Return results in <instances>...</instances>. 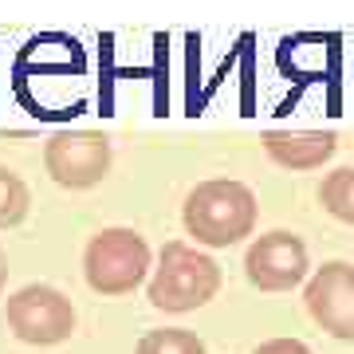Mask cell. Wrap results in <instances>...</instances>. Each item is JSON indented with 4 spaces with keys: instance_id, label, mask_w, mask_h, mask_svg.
Wrapping results in <instances>:
<instances>
[{
    "instance_id": "cell-1",
    "label": "cell",
    "mask_w": 354,
    "mask_h": 354,
    "mask_svg": "<svg viewBox=\"0 0 354 354\" xmlns=\"http://www.w3.org/2000/svg\"><path fill=\"white\" fill-rule=\"evenodd\" d=\"M44 83L32 102H24L36 118H75L87 106V51L79 48L75 36L64 32H44L32 36L20 48L12 64V91L24 99Z\"/></svg>"
},
{
    "instance_id": "cell-2",
    "label": "cell",
    "mask_w": 354,
    "mask_h": 354,
    "mask_svg": "<svg viewBox=\"0 0 354 354\" xmlns=\"http://www.w3.org/2000/svg\"><path fill=\"white\" fill-rule=\"evenodd\" d=\"M260 205L256 193L244 181L232 177H213L193 185L185 205H181V221L197 248H228V244H241L244 236H252Z\"/></svg>"
},
{
    "instance_id": "cell-3",
    "label": "cell",
    "mask_w": 354,
    "mask_h": 354,
    "mask_svg": "<svg viewBox=\"0 0 354 354\" xmlns=\"http://www.w3.org/2000/svg\"><path fill=\"white\" fill-rule=\"evenodd\" d=\"M221 291V264L213 256L185 241H165L158 252V268H153L146 295H150L153 311L165 315H185L197 307L213 304V295Z\"/></svg>"
},
{
    "instance_id": "cell-4",
    "label": "cell",
    "mask_w": 354,
    "mask_h": 354,
    "mask_svg": "<svg viewBox=\"0 0 354 354\" xmlns=\"http://www.w3.org/2000/svg\"><path fill=\"white\" fill-rule=\"evenodd\" d=\"M153 272V252L146 236L134 228H99L83 248V276H87L91 291H99L106 299L114 295H130L146 283Z\"/></svg>"
},
{
    "instance_id": "cell-5",
    "label": "cell",
    "mask_w": 354,
    "mask_h": 354,
    "mask_svg": "<svg viewBox=\"0 0 354 354\" xmlns=\"http://www.w3.org/2000/svg\"><path fill=\"white\" fill-rule=\"evenodd\" d=\"M4 323L28 346H59L75 335V307L51 283H28L4 299Z\"/></svg>"
},
{
    "instance_id": "cell-6",
    "label": "cell",
    "mask_w": 354,
    "mask_h": 354,
    "mask_svg": "<svg viewBox=\"0 0 354 354\" xmlns=\"http://www.w3.org/2000/svg\"><path fill=\"white\" fill-rule=\"evenodd\" d=\"M111 138L95 130H67L44 146V169L64 189H95L111 174Z\"/></svg>"
},
{
    "instance_id": "cell-7",
    "label": "cell",
    "mask_w": 354,
    "mask_h": 354,
    "mask_svg": "<svg viewBox=\"0 0 354 354\" xmlns=\"http://www.w3.org/2000/svg\"><path fill=\"white\" fill-rule=\"evenodd\" d=\"M307 244L288 232V228H272L264 236H256L244 252V276L260 291H291L307 279Z\"/></svg>"
},
{
    "instance_id": "cell-8",
    "label": "cell",
    "mask_w": 354,
    "mask_h": 354,
    "mask_svg": "<svg viewBox=\"0 0 354 354\" xmlns=\"http://www.w3.org/2000/svg\"><path fill=\"white\" fill-rule=\"evenodd\" d=\"M304 304L330 339L354 342V264L327 260L315 268L304 288Z\"/></svg>"
},
{
    "instance_id": "cell-9",
    "label": "cell",
    "mask_w": 354,
    "mask_h": 354,
    "mask_svg": "<svg viewBox=\"0 0 354 354\" xmlns=\"http://www.w3.org/2000/svg\"><path fill=\"white\" fill-rule=\"evenodd\" d=\"M279 71L299 83H319L330 67L339 64V39L323 32H299L279 44Z\"/></svg>"
},
{
    "instance_id": "cell-10",
    "label": "cell",
    "mask_w": 354,
    "mask_h": 354,
    "mask_svg": "<svg viewBox=\"0 0 354 354\" xmlns=\"http://www.w3.org/2000/svg\"><path fill=\"white\" fill-rule=\"evenodd\" d=\"M264 150L283 169H319L323 162L335 158L339 142H335V134H323V130H299V134H291V130H268Z\"/></svg>"
},
{
    "instance_id": "cell-11",
    "label": "cell",
    "mask_w": 354,
    "mask_h": 354,
    "mask_svg": "<svg viewBox=\"0 0 354 354\" xmlns=\"http://www.w3.org/2000/svg\"><path fill=\"white\" fill-rule=\"evenodd\" d=\"M319 201L335 221L342 225H354V165H342V169H330L319 185Z\"/></svg>"
},
{
    "instance_id": "cell-12",
    "label": "cell",
    "mask_w": 354,
    "mask_h": 354,
    "mask_svg": "<svg viewBox=\"0 0 354 354\" xmlns=\"http://www.w3.org/2000/svg\"><path fill=\"white\" fill-rule=\"evenodd\" d=\"M134 354H209L205 342L185 327H158L146 330L134 346Z\"/></svg>"
},
{
    "instance_id": "cell-13",
    "label": "cell",
    "mask_w": 354,
    "mask_h": 354,
    "mask_svg": "<svg viewBox=\"0 0 354 354\" xmlns=\"http://www.w3.org/2000/svg\"><path fill=\"white\" fill-rule=\"evenodd\" d=\"M28 209H32V193H28L24 177L0 165V228H16L28 216Z\"/></svg>"
},
{
    "instance_id": "cell-14",
    "label": "cell",
    "mask_w": 354,
    "mask_h": 354,
    "mask_svg": "<svg viewBox=\"0 0 354 354\" xmlns=\"http://www.w3.org/2000/svg\"><path fill=\"white\" fill-rule=\"evenodd\" d=\"M252 354H315V351H311L304 339H268V342H260Z\"/></svg>"
},
{
    "instance_id": "cell-15",
    "label": "cell",
    "mask_w": 354,
    "mask_h": 354,
    "mask_svg": "<svg viewBox=\"0 0 354 354\" xmlns=\"http://www.w3.org/2000/svg\"><path fill=\"white\" fill-rule=\"evenodd\" d=\"M4 288H8V256L0 248V299H4Z\"/></svg>"
}]
</instances>
